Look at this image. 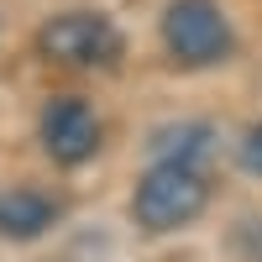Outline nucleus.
<instances>
[{
	"label": "nucleus",
	"instance_id": "nucleus-3",
	"mask_svg": "<svg viewBox=\"0 0 262 262\" xmlns=\"http://www.w3.org/2000/svg\"><path fill=\"white\" fill-rule=\"evenodd\" d=\"M42 58L69 63V69H95V63H116L121 58V32L111 27V16L100 11H63L37 32Z\"/></svg>",
	"mask_w": 262,
	"mask_h": 262
},
{
	"label": "nucleus",
	"instance_id": "nucleus-8",
	"mask_svg": "<svg viewBox=\"0 0 262 262\" xmlns=\"http://www.w3.org/2000/svg\"><path fill=\"white\" fill-rule=\"evenodd\" d=\"M236 247H242L252 262H262V221H242L236 226Z\"/></svg>",
	"mask_w": 262,
	"mask_h": 262
},
{
	"label": "nucleus",
	"instance_id": "nucleus-7",
	"mask_svg": "<svg viewBox=\"0 0 262 262\" xmlns=\"http://www.w3.org/2000/svg\"><path fill=\"white\" fill-rule=\"evenodd\" d=\"M242 168L262 179V121H257V126L247 131V137H242Z\"/></svg>",
	"mask_w": 262,
	"mask_h": 262
},
{
	"label": "nucleus",
	"instance_id": "nucleus-1",
	"mask_svg": "<svg viewBox=\"0 0 262 262\" xmlns=\"http://www.w3.org/2000/svg\"><path fill=\"white\" fill-rule=\"evenodd\" d=\"M205 205H210V184L194 163H152L137 179V194H131V215L152 236L189 226Z\"/></svg>",
	"mask_w": 262,
	"mask_h": 262
},
{
	"label": "nucleus",
	"instance_id": "nucleus-4",
	"mask_svg": "<svg viewBox=\"0 0 262 262\" xmlns=\"http://www.w3.org/2000/svg\"><path fill=\"white\" fill-rule=\"evenodd\" d=\"M42 147H48V158L63 163V168L90 163L95 147H100V121H95V111H90L79 95L48 100V111H42Z\"/></svg>",
	"mask_w": 262,
	"mask_h": 262
},
{
	"label": "nucleus",
	"instance_id": "nucleus-2",
	"mask_svg": "<svg viewBox=\"0 0 262 262\" xmlns=\"http://www.w3.org/2000/svg\"><path fill=\"white\" fill-rule=\"evenodd\" d=\"M163 42L184 69H205L231 53V21L215 0H173L163 16Z\"/></svg>",
	"mask_w": 262,
	"mask_h": 262
},
{
	"label": "nucleus",
	"instance_id": "nucleus-6",
	"mask_svg": "<svg viewBox=\"0 0 262 262\" xmlns=\"http://www.w3.org/2000/svg\"><path fill=\"white\" fill-rule=\"evenodd\" d=\"M152 152H158V163H194V168H200V158L210 152V126H179V131H158Z\"/></svg>",
	"mask_w": 262,
	"mask_h": 262
},
{
	"label": "nucleus",
	"instance_id": "nucleus-5",
	"mask_svg": "<svg viewBox=\"0 0 262 262\" xmlns=\"http://www.w3.org/2000/svg\"><path fill=\"white\" fill-rule=\"evenodd\" d=\"M58 221V200H48L42 189H6L0 194V236L11 242H32Z\"/></svg>",
	"mask_w": 262,
	"mask_h": 262
}]
</instances>
